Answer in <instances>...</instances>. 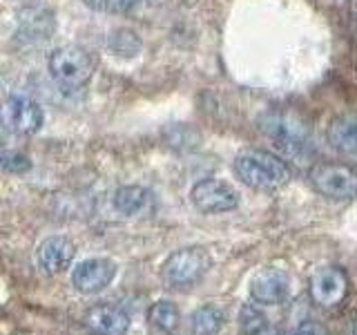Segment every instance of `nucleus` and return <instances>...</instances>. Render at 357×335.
<instances>
[{"label":"nucleus","instance_id":"nucleus-22","mask_svg":"<svg viewBox=\"0 0 357 335\" xmlns=\"http://www.w3.org/2000/svg\"><path fill=\"white\" fill-rule=\"evenodd\" d=\"M355 34H357V16H355Z\"/></svg>","mask_w":357,"mask_h":335},{"label":"nucleus","instance_id":"nucleus-2","mask_svg":"<svg viewBox=\"0 0 357 335\" xmlns=\"http://www.w3.org/2000/svg\"><path fill=\"white\" fill-rule=\"evenodd\" d=\"M47 70L59 85L67 89H78L92 78L94 63L85 50L74 47V45H63V47H56L50 54Z\"/></svg>","mask_w":357,"mask_h":335},{"label":"nucleus","instance_id":"nucleus-14","mask_svg":"<svg viewBox=\"0 0 357 335\" xmlns=\"http://www.w3.org/2000/svg\"><path fill=\"white\" fill-rule=\"evenodd\" d=\"M152 204V195L141 186H126L119 188L114 195V208L126 217H139L148 212Z\"/></svg>","mask_w":357,"mask_h":335},{"label":"nucleus","instance_id":"nucleus-17","mask_svg":"<svg viewBox=\"0 0 357 335\" xmlns=\"http://www.w3.org/2000/svg\"><path fill=\"white\" fill-rule=\"evenodd\" d=\"M150 322L154 329H159L161 333H172L178 324V311L172 302H156L150 308Z\"/></svg>","mask_w":357,"mask_h":335},{"label":"nucleus","instance_id":"nucleus-9","mask_svg":"<svg viewBox=\"0 0 357 335\" xmlns=\"http://www.w3.org/2000/svg\"><path fill=\"white\" fill-rule=\"evenodd\" d=\"M248 290L257 304L277 306L286 302L290 293V277L282 268H261L252 275Z\"/></svg>","mask_w":357,"mask_h":335},{"label":"nucleus","instance_id":"nucleus-12","mask_svg":"<svg viewBox=\"0 0 357 335\" xmlns=\"http://www.w3.org/2000/svg\"><path fill=\"white\" fill-rule=\"evenodd\" d=\"M85 324L98 335H126L130 329V315L119 306L103 304L87 313Z\"/></svg>","mask_w":357,"mask_h":335},{"label":"nucleus","instance_id":"nucleus-7","mask_svg":"<svg viewBox=\"0 0 357 335\" xmlns=\"http://www.w3.org/2000/svg\"><path fill=\"white\" fill-rule=\"evenodd\" d=\"M190 199L197 210L206 212V215H217V212H228L232 208H237L239 204V195L230 184L221 181V179H204L199 181Z\"/></svg>","mask_w":357,"mask_h":335},{"label":"nucleus","instance_id":"nucleus-5","mask_svg":"<svg viewBox=\"0 0 357 335\" xmlns=\"http://www.w3.org/2000/svg\"><path fill=\"white\" fill-rule=\"evenodd\" d=\"M210 257L204 248H183L165 260L161 275L170 288H190L208 273Z\"/></svg>","mask_w":357,"mask_h":335},{"label":"nucleus","instance_id":"nucleus-4","mask_svg":"<svg viewBox=\"0 0 357 335\" xmlns=\"http://www.w3.org/2000/svg\"><path fill=\"white\" fill-rule=\"evenodd\" d=\"M308 179L319 195L333 201H351L357 197V172L344 163H317L310 168Z\"/></svg>","mask_w":357,"mask_h":335},{"label":"nucleus","instance_id":"nucleus-15","mask_svg":"<svg viewBox=\"0 0 357 335\" xmlns=\"http://www.w3.org/2000/svg\"><path fill=\"white\" fill-rule=\"evenodd\" d=\"M226 322V313L217 304H204L190 315V331L195 335H217Z\"/></svg>","mask_w":357,"mask_h":335},{"label":"nucleus","instance_id":"nucleus-20","mask_svg":"<svg viewBox=\"0 0 357 335\" xmlns=\"http://www.w3.org/2000/svg\"><path fill=\"white\" fill-rule=\"evenodd\" d=\"M288 335H326V329H324L319 322L308 320V322L297 324V327H295L293 331H290Z\"/></svg>","mask_w":357,"mask_h":335},{"label":"nucleus","instance_id":"nucleus-6","mask_svg":"<svg viewBox=\"0 0 357 335\" xmlns=\"http://www.w3.org/2000/svg\"><path fill=\"white\" fill-rule=\"evenodd\" d=\"M310 299L321 308H335L349 295V277L340 266H321L310 275Z\"/></svg>","mask_w":357,"mask_h":335},{"label":"nucleus","instance_id":"nucleus-11","mask_svg":"<svg viewBox=\"0 0 357 335\" xmlns=\"http://www.w3.org/2000/svg\"><path fill=\"white\" fill-rule=\"evenodd\" d=\"M74 253H76L74 244L67 237H61V234H56V237H47L38 246L40 268L45 273H50V275L63 273V271L70 268V264L74 260Z\"/></svg>","mask_w":357,"mask_h":335},{"label":"nucleus","instance_id":"nucleus-21","mask_svg":"<svg viewBox=\"0 0 357 335\" xmlns=\"http://www.w3.org/2000/svg\"><path fill=\"white\" fill-rule=\"evenodd\" d=\"M353 335H357V322H355V329H353Z\"/></svg>","mask_w":357,"mask_h":335},{"label":"nucleus","instance_id":"nucleus-10","mask_svg":"<svg viewBox=\"0 0 357 335\" xmlns=\"http://www.w3.org/2000/svg\"><path fill=\"white\" fill-rule=\"evenodd\" d=\"M5 121L16 134H36L43 128V107L25 94H11L5 105Z\"/></svg>","mask_w":357,"mask_h":335},{"label":"nucleus","instance_id":"nucleus-3","mask_svg":"<svg viewBox=\"0 0 357 335\" xmlns=\"http://www.w3.org/2000/svg\"><path fill=\"white\" fill-rule=\"evenodd\" d=\"M259 128L286 152L306 148L310 139L308 123L301 117H297L295 112H288V110L266 112L259 121Z\"/></svg>","mask_w":357,"mask_h":335},{"label":"nucleus","instance_id":"nucleus-13","mask_svg":"<svg viewBox=\"0 0 357 335\" xmlns=\"http://www.w3.org/2000/svg\"><path fill=\"white\" fill-rule=\"evenodd\" d=\"M328 143L346 156H357V117L344 114L331 121Z\"/></svg>","mask_w":357,"mask_h":335},{"label":"nucleus","instance_id":"nucleus-1","mask_svg":"<svg viewBox=\"0 0 357 335\" xmlns=\"http://www.w3.org/2000/svg\"><path fill=\"white\" fill-rule=\"evenodd\" d=\"M234 172L245 186L257 190H277L290 181V168L266 150H243L234 159Z\"/></svg>","mask_w":357,"mask_h":335},{"label":"nucleus","instance_id":"nucleus-19","mask_svg":"<svg viewBox=\"0 0 357 335\" xmlns=\"http://www.w3.org/2000/svg\"><path fill=\"white\" fill-rule=\"evenodd\" d=\"M3 168H5L7 172L20 174V172H27L29 168H31V163H29V159L22 152H11V150H7L3 154Z\"/></svg>","mask_w":357,"mask_h":335},{"label":"nucleus","instance_id":"nucleus-16","mask_svg":"<svg viewBox=\"0 0 357 335\" xmlns=\"http://www.w3.org/2000/svg\"><path fill=\"white\" fill-rule=\"evenodd\" d=\"M239 329L243 335H277L264 313L250 304L239 311Z\"/></svg>","mask_w":357,"mask_h":335},{"label":"nucleus","instance_id":"nucleus-23","mask_svg":"<svg viewBox=\"0 0 357 335\" xmlns=\"http://www.w3.org/2000/svg\"><path fill=\"white\" fill-rule=\"evenodd\" d=\"M355 9H357V7H355Z\"/></svg>","mask_w":357,"mask_h":335},{"label":"nucleus","instance_id":"nucleus-8","mask_svg":"<svg viewBox=\"0 0 357 335\" xmlns=\"http://www.w3.org/2000/svg\"><path fill=\"white\" fill-rule=\"evenodd\" d=\"M116 275V264L107 257H89L81 262L72 273V284L78 293L94 295L105 290Z\"/></svg>","mask_w":357,"mask_h":335},{"label":"nucleus","instance_id":"nucleus-18","mask_svg":"<svg viewBox=\"0 0 357 335\" xmlns=\"http://www.w3.org/2000/svg\"><path fill=\"white\" fill-rule=\"evenodd\" d=\"M152 0H85L87 7L98 9V11H109V14H116V11H130L134 7L148 5Z\"/></svg>","mask_w":357,"mask_h":335}]
</instances>
